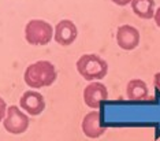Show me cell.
Instances as JSON below:
<instances>
[{
	"mask_svg": "<svg viewBox=\"0 0 160 141\" xmlns=\"http://www.w3.org/2000/svg\"><path fill=\"white\" fill-rule=\"evenodd\" d=\"M56 68L49 60H37V62L29 64L23 74L26 85L34 89L52 85L56 81Z\"/></svg>",
	"mask_w": 160,
	"mask_h": 141,
	"instance_id": "1",
	"label": "cell"
},
{
	"mask_svg": "<svg viewBox=\"0 0 160 141\" xmlns=\"http://www.w3.org/2000/svg\"><path fill=\"white\" fill-rule=\"evenodd\" d=\"M78 73L86 81H100L107 75L108 64L101 56L96 53H85L77 60Z\"/></svg>",
	"mask_w": 160,
	"mask_h": 141,
	"instance_id": "2",
	"label": "cell"
},
{
	"mask_svg": "<svg viewBox=\"0 0 160 141\" xmlns=\"http://www.w3.org/2000/svg\"><path fill=\"white\" fill-rule=\"evenodd\" d=\"M53 37L52 25L42 19H32L25 26V38L32 45H47Z\"/></svg>",
	"mask_w": 160,
	"mask_h": 141,
	"instance_id": "3",
	"label": "cell"
},
{
	"mask_svg": "<svg viewBox=\"0 0 160 141\" xmlns=\"http://www.w3.org/2000/svg\"><path fill=\"white\" fill-rule=\"evenodd\" d=\"M29 117L18 106H10L7 108L6 118L3 119V126L11 134H22L29 128Z\"/></svg>",
	"mask_w": 160,
	"mask_h": 141,
	"instance_id": "4",
	"label": "cell"
},
{
	"mask_svg": "<svg viewBox=\"0 0 160 141\" xmlns=\"http://www.w3.org/2000/svg\"><path fill=\"white\" fill-rule=\"evenodd\" d=\"M19 106L26 114L36 117L45 110V99L37 90H26L19 97Z\"/></svg>",
	"mask_w": 160,
	"mask_h": 141,
	"instance_id": "5",
	"label": "cell"
},
{
	"mask_svg": "<svg viewBox=\"0 0 160 141\" xmlns=\"http://www.w3.org/2000/svg\"><path fill=\"white\" fill-rule=\"evenodd\" d=\"M108 99L107 86L99 81L90 82L83 89V102L89 108H99L101 102Z\"/></svg>",
	"mask_w": 160,
	"mask_h": 141,
	"instance_id": "6",
	"label": "cell"
},
{
	"mask_svg": "<svg viewBox=\"0 0 160 141\" xmlns=\"http://www.w3.org/2000/svg\"><path fill=\"white\" fill-rule=\"evenodd\" d=\"M78 36V29L75 26V23L70 19H62L56 23L55 32H53V37L55 41L59 45L67 47L72 44L75 41Z\"/></svg>",
	"mask_w": 160,
	"mask_h": 141,
	"instance_id": "7",
	"label": "cell"
},
{
	"mask_svg": "<svg viewBox=\"0 0 160 141\" xmlns=\"http://www.w3.org/2000/svg\"><path fill=\"white\" fill-rule=\"evenodd\" d=\"M116 43L125 51H132L140 44V32L132 25H122L116 30Z\"/></svg>",
	"mask_w": 160,
	"mask_h": 141,
	"instance_id": "8",
	"label": "cell"
},
{
	"mask_svg": "<svg viewBox=\"0 0 160 141\" xmlns=\"http://www.w3.org/2000/svg\"><path fill=\"white\" fill-rule=\"evenodd\" d=\"M83 134L89 138H99L104 134V128L101 126V118L100 113L97 110H93L83 117L81 123Z\"/></svg>",
	"mask_w": 160,
	"mask_h": 141,
	"instance_id": "9",
	"label": "cell"
},
{
	"mask_svg": "<svg viewBox=\"0 0 160 141\" xmlns=\"http://www.w3.org/2000/svg\"><path fill=\"white\" fill-rule=\"evenodd\" d=\"M148 85L145 84V81L140 78H134L130 79L127 82L126 86V95L130 100H134V102H138V100H145L148 97Z\"/></svg>",
	"mask_w": 160,
	"mask_h": 141,
	"instance_id": "10",
	"label": "cell"
},
{
	"mask_svg": "<svg viewBox=\"0 0 160 141\" xmlns=\"http://www.w3.org/2000/svg\"><path fill=\"white\" fill-rule=\"evenodd\" d=\"M133 13L142 19H152L155 17V0H132L130 3Z\"/></svg>",
	"mask_w": 160,
	"mask_h": 141,
	"instance_id": "11",
	"label": "cell"
},
{
	"mask_svg": "<svg viewBox=\"0 0 160 141\" xmlns=\"http://www.w3.org/2000/svg\"><path fill=\"white\" fill-rule=\"evenodd\" d=\"M7 104H6V102L4 100L0 97V122H3V119L6 118V114H7Z\"/></svg>",
	"mask_w": 160,
	"mask_h": 141,
	"instance_id": "12",
	"label": "cell"
},
{
	"mask_svg": "<svg viewBox=\"0 0 160 141\" xmlns=\"http://www.w3.org/2000/svg\"><path fill=\"white\" fill-rule=\"evenodd\" d=\"M111 2L115 3V4H118V6H127L132 3V0H111Z\"/></svg>",
	"mask_w": 160,
	"mask_h": 141,
	"instance_id": "13",
	"label": "cell"
},
{
	"mask_svg": "<svg viewBox=\"0 0 160 141\" xmlns=\"http://www.w3.org/2000/svg\"><path fill=\"white\" fill-rule=\"evenodd\" d=\"M153 84H155L156 88H158V89L160 90V71H159V73H156V74H155V77H153Z\"/></svg>",
	"mask_w": 160,
	"mask_h": 141,
	"instance_id": "14",
	"label": "cell"
},
{
	"mask_svg": "<svg viewBox=\"0 0 160 141\" xmlns=\"http://www.w3.org/2000/svg\"><path fill=\"white\" fill-rule=\"evenodd\" d=\"M153 19H155V23L160 28V7H159V8L155 11V17H153Z\"/></svg>",
	"mask_w": 160,
	"mask_h": 141,
	"instance_id": "15",
	"label": "cell"
}]
</instances>
